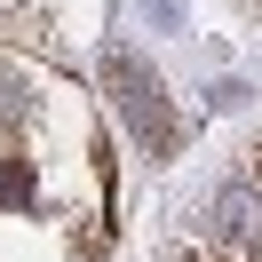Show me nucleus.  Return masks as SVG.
<instances>
[{
  "label": "nucleus",
  "mask_w": 262,
  "mask_h": 262,
  "mask_svg": "<svg viewBox=\"0 0 262 262\" xmlns=\"http://www.w3.org/2000/svg\"><path fill=\"white\" fill-rule=\"evenodd\" d=\"M103 88H112L119 119L143 135V151H167V143H175V112H167V96H159V80H151L143 56H112V64H103Z\"/></svg>",
  "instance_id": "obj_1"
}]
</instances>
